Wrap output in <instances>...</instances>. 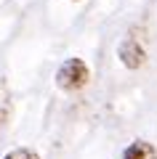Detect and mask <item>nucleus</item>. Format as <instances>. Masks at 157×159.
<instances>
[{
    "instance_id": "nucleus-4",
    "label": "nucleus",
    "mask_w": 157,
    "mask_h": 159,
    "mask_svg": "<svg viewBox=\"0 0 157 159\" xmlns=\"http://www.w3.org/2000/svg\"><path fill=\"white\" fill-rule=\"evenodd\" d=\"M3 159H40V157H37V151H32V148L22 146V148H13V151H8Z\"/></svg>"
},
{
    "instance_id": "nucleus-1",
    "label": "nucleus",
    "mask_w": 157,
    "mask_h": 159,
    "mask_svg": "<svg viewBox=\"0 0 157 159\" xmlns=\"http://www.w3.org/2000/svg\"><path fill=\"white\" fill-rule=\"evenodd\" d=\"M88 80H91V69H88V64H85L83 58H77V56L67 58V61L56 69V85L61 88V90H80Z\"/></svg>"
},
{
    "instance_id": "nucleus-3",
    "label": "nucleus",
    "mask_w": 157,
    "mask_h": 159,
    "mask_svg": "<svg viewBox=\"0 0 157 159\" xmlns=\"http://www.w3.org/2000/svg\"><path fill=\"white\" fill-rule=\"evenodd\" d=\"M123 159H157V148L149 141H133L123 151Z\"/></svg>"
},
{
    "instance_id": "nucleus-2",
    "label": "nucleus",
    "mask_w": 157,
    "mask_h": 159,
    "mask_svg": "<svg viewBox=\"0 0 157 159\" xmlns=\"http://www.w3.org/2000/svg\"><path fill=\"white\" fill-rule=\"evenodd\" d=\"M117 58L123 61V66L139 69V66H144V61H146V51H144V45H141L136 37H125L117 45Z\"/></svg>"
}]
</instances>
